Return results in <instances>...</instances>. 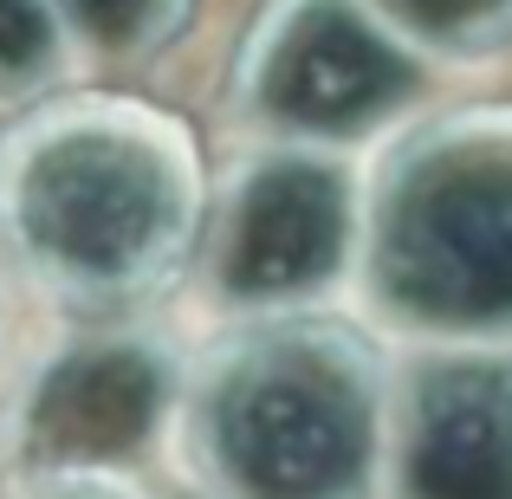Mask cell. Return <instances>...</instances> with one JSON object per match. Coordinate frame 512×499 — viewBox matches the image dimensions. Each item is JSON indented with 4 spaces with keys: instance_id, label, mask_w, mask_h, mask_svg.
I'll use <instances>...</instances> for the list:
<instances>
[{
    "instance_id": "cell-1",
    "label": "cell",
    "mask_w": 512,
    "mask_h": 499,
    "mask_svg": "<svg viewBox=\"0 0 512 499\" xmlns=\"http://www.w3.org/2000/svg\"><path fill=\"white\" fill-rule=\"evenodd\" d=\"M13 247L78 299H124L175 260L188 227V156L137 117H65L0 175Z\"/></svg>"
},
{
    "instance_id": "cell-2",
    "label": "cell",
    "mask_w": 512,
    "mask_h": 499,
    "mask_svg": "<svg viewBox=\"0 0 512 499\" xmlns=\"http://www.w3.org/2000/svg\"><path fill=\"white\" fill-rule=\"evenodd\" d=\"M201 461L221 499H357L370 376L338 337H260L201 389Z\"/></svg>"
},
{
    "instance_id": "cell-3",
    "label": "cell",
    "mask_w": 512,
    "mask_h": 499,
    "mask_svg": "<svg viewBox=\"0 0 512 499\" xmlns=\"http://www.w3.org/2000/svg\"><path fill=\"white\" fill-rule=\"evenodd\" d=\"M383 286L441 325L512 318V130H448L396 175Z\"/></svg>"
},
{
    "instance_id": "cell-4",
    "label": "cell",
    "mask_w": 512,
    "mask_h": 499,
    "mask_svg": "<svg viewBox=\"0 0 512 499\" xmlns=\"http://www.w3.org/2000/svg\"><path fill=\"white\" fill-rule=\"evenodd\" d=\"M409 85L402 52L350 0H286L253 46L247 91L286 130H357Z\"/></svg>"
},
{
    "instance_id": "cell-5",
    "label": "cell",
    "mask_w": 512,
    "mask_h": 499,
    "mask_svg": "<svg viewBox=\"0 0 512 499\" xmlns=\"http://www.w3.org/2000/svg\"><path fill=\"white\" fill-rule=\"evenodd\" d=\"M344 253V182L305 156L260 163L240 182L221 227V279L227 299H286L312 292Z\"/></svg>"
},
{
    "instance_id": "cell-6",
    "label": "cell",
    "mask_w": 512,
    "mask_h": 499,
    "mask_svg": "<svg viewBox=\"0 0 512 499\" xmlns=\"http://www.w3.org/2000/svg\"><path fill=\"white\" fill-rule=\"evenodd\" d=\"M409 499H512V370H435L402 435Z\"/></svg>"
},
{
    "instance_id": "cell-7",
    "label": "cell",
    "mask_w": 512,
    "mask_h": 499,
    "mask_svg": "<svg viewBox=\"0 0 512 499\" xmlns=\"http://www.w3.org/2000/svg\"><path fill=\"white\" fill-rule=\"evenodd\" d=\"M156 396H163V370H156L150 350H124V344L72 350L65 363H52L46 383L26 402V448L46 454V461L124 454L150 428Z\"/></svg>"
},
{
    "instance_id": "cell-8",
    "label": "cell",
    "mask_w": 512,
    "mask_h": 499,
    "mask_svg": "<svg viewBox=\"0 0 512 499\" xmlns=\"http://www.w3.org/2000/svg\"><path fill=\"white\" fill-rule=\"evenodd\" d=\"M402 26L428 39H448V46H467V39H500V26H512V0H383Z\"/></svg>"
},
{
    "instance_id": "cell-9",
    "label": "cell",
    "mask_w": 512,
    "mask_h": 499,
    "mask_svg": "<svg viewBox=\"0 0 512 499\" xmlns=\"http://www.w3.org/2000/svg\"><path fill=\"white\" fill-rule=\"evenodd\" d=\"M52 33L39 0H0V91H20L26 78H46Z\"/></svg>"
},
{
    "instance_id": "cell-10",
    "label": "cell",
    "mask_w": 512,
    "mask_h": 499,
    "mask_svg": "<svg viewBox=\"0 0 512 499\" xmlns=\"http://www.w3.org/2000/svg\"><path fill=\"white\" fill-rule=\"evenodd\" d=\"M33 499H137V493L111 487V480H98V474H59V480H46Z\"/></svg>"
},
{
    "instance_id": "cell-11",
    "label": "cell",
    "mask_w": 512,
    "mask_h": 499,
    "mask_svg": "<svg viewBox=\"0 0 512 499\" xmlns=\"http://www.w3.org/2000/svg\"><path fill=\"white\" fill-rule=\"evenodd\" d=\"M78 7H85V13H104V20H111V26H150V7H156V0H78Z\"/></svg>"
}]
</instances>
